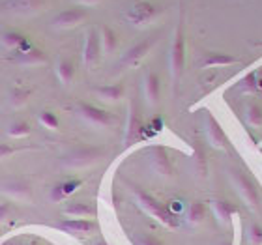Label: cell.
Wrapping results in <instances>:
<instances>
[{
	"mask_svg": "<svg viewBox=\"0 0 262 245\" xmlns=\"http://www.w3.org/2000/svg\"><path fill=\"white\" fill-rule=\"evenodd\" d=\"M170 75H172V81L178 82V79L184 73V68H186V36H184V25L182 21L178 23L174 32V41H172V47H170Z\"/></svg>",
	"mask_w": 262,
	"mask_h": 245,
	"instance_id": "obj_1",
	"label": "cell"
},
{
	"mask_svg": "<svg viewBox=\"0 0 262 245\" xmlns=\"http://www.w3.org/2000/svg\"><path fill=\"white\" fill-rule=\"evenodd\" d=\"M137 198H139V202L146 208L148 212L152 213V215H156L159 221H163L167 227H178V225H180V219H178V215L170 213L169 208L163 206L159 201H156L152 195H148L146 191H137Z\"/></svg>",
	"mask_w": 262,
	"mask_h": 245,
	"instance_id": "obj_2",
	"label": "cell"
},
{
	"mask_svg": "<svg viewBox=\"0 0 262 245\" xmlns=\"http://www.w3.org/2000/svg\"><path fill=\"white\" fill-rule=\"evenodd\" d=\"M159 15V8L148 0H139L126 11V19L133 27H146Z\"/></svg>",
	"mask_w": 262,
	"mask_h": 245,
	"instance_id": "obj_3",
	"label": "cell"
},
{
	"mask_svg": "<svg viewBox=\"0 0 262 245\" xmlns=\"http://www.w3.org/2000/svg\"><path fill=\"white\" fill-rule=\"evenodd\" d=\"M230 176H232L234 187H236V191L240 193L242 198H244L247 204L257 206L258 202H260V195H258V189L255 187V184H253L244 172H240V170H230Z\"/></svg>",
	"mask_w": 262,
	"mask_h": 245,
	"instance_id": "obj_4",
	"label": "cell"
},
{
	"mask_svg": "<svg viewBox=\"0 0 262 245\" xmlns=\"http://www.w3.org/2000/svg\"><path fill=\"white\" fill-rule=\"evenodd\" d=\"M86 17H88L86 10L81 8V6H77V8H70V10H64V11H60L58 15H55V19H53V27L60 28V30L73 28V27H77V25H81Z\"/></svg>",
	"mask_w": 262,
	"mask_h": 245,
	"instance_id": "obj_5",
	"label": "cell"
},
{
	"mask_svg": "<svg viewBox=\"0 0 262 245\" xmlns=\"http://www.w3.org/2000/svg\"><path fill=\"white\" fill-rule=\"evenodd\" d=\"M79 115L86 122H90L94 125H99V127H109L113 124V120H115L111 113L90 103H79Z\"/></svg>",
	"mask_w": 262,
	"mask_h": 245,
	"instance_id": "obj_6",
	"label": "cell"
},
{
	"mask_svg": "<svg viewBox=\"0 0 262 245\" xmlns=\"http://www.w3.org/2000/svg\"><path fill=\"white\" fill-rule=\"evenodd\" d=\"M101 55V45H99V34L90 28L84 36V45H82V62L86 68H92L99 60Z\"/></svg>",
	"mask_w": 262,
	"mask_h": 245,
	"instance_id": "obj_7",
	"label": "cell"
},
{
	"mask_svg": "<svg viewBox=\"0 0 262 245\" xmlns=\"http://www.w3.org/2000/svg\"><path fill=\"white\" fill-rule=\"evenodd\" d=\"M43 4L45 0H4L0 8L10 13H17V15H30L41 10Z\"/></svg>",
	"mask_w": 262,
	"mask_h": 245,
	"instance_id": "obj_8",
	"label": "cell"
},
{
	"mask_svg": "<svg viewBox=\"0 0 262 245\" xmlns=\"http://www.w3.org/2000/svg\"><path fill=\"white\" fill-rule=\"evenodd\" d=\"M152 45H154V39H142V41L135 43L133 47H129V49L124 53V56H122V60H120L122 65H126V68L137 65L144 56L148 55V53H150Z\"/></svg>",
	"mask_w": 262,
	"mask_h": 245,
	"instance_id": "obj_9",
	"label": "cell"
},
{
	"mask_svg": "<svg viewBox=\"0 0 262 245\" xmlns=\"http://www.w3.org/2000/svg\"><path fill=\"white\" fill-rule=\"evenodd\" d=\"M206 137H208V142H210L213 148L227 146V135H225V131L221 129L219 122L210 115L206 116Z\"/></svg>",
	"mask_w": 262,
	"mask_h": 245,
	"instance_id": "obj_10",
	"label": "cell"
},
{
	"mask_svg": "<svg viewBox=\"0 0 262 245\" xmlns=\"http://www.w3.org/2000/svg\"><path fill=\"white\" fill-rule=\"evenodd\" d=\"M144 98H146L148 105H156L161 98V82H159L158 73H146L144 77Z\"/></svg>",
	"mask_w": 262,
	"mask_h": 245,
	"instance_id": "obj_11",
	"label": "cell"
},
{
	"mask_svg": "<svg viewBox=\"0 0 262 245\" xmlns=\"http://www.w3.org/2000/svg\"><path fill=\"white\" fill-rule=\"evenodd\" d=\"M141 131H142L141 115H139L135 103H131L129 115H127V124H126V144H131V142L135 141L137 137L141 135Z\"/></svg>",
	"mask_w": 262,
	"mask_h": 245,
	"instance_id": "obj_12",
	"label": "cell"
},
{
	"mask_svg": "<svg viewBox=\"0 0 262 245\" xmlns=\"http://www.w3.org/2000/svg\"><path fill=\"white\" fill-rule=\"evenodd\" d=\"M99 45H101V53L103 55H111L115 53L118 47V36L111 27H101L99 30Z\"/></svg>",
	"mask_w": 262,
	"mask_h": 245,
	"instance_id": "obj_13",
	"label": "cell"
},
{
	"mask_svg": "<svg viewBox=\"0 0 262 245\" xmlns=\"http://www.w3.org/2000/svg\"><path fill=\"white\" fill-rule=\"evenodd\" d=\"M96 96L101 98L103 101H118V99L124 96L126 92V86L122 82H116V84H105V86H98L96 90Z\"/></svg>",
	"mask_w": 262,
	"mask_h": 245,
	"instance_id": "obj_14",
	"label": "cell"
},
{
	"mask_svg": "<svg viewBox=\"0 0 262 245\" xmlns=\"http://www.w3.org/2000/svg\"><path fill=\"white\" fill-rule=\"evenodd\" d=\"M212 208H213V213H215V217L221 225H227L232 217V213H234V206L230 204L227 198H213L212 201Z\"/></svg>",
	"mask_w": 262,
	"mask_h": 245,
	"instance_id": "obj_15",
	"label": "cell"
},
{
	"mask_svg": "<svg viewBox=\"0 0 262 245\" xmlns=\"http://www.w3.org/2000/svg\"><path fill=\"white\" fill-rule=\"evenodd\" d=\"M236 62H238V58L227 55V53H206L201 65L202 68H223V65L236 64Z\"/></svg>",
	"mask_w": 262,
	"mask_h": 245,
	"instance_id": "obj_16",
	"label": "cell"
},
{
	"mask_svg": "<svg viewBox=\"0 0 262 245\" xmlns=\"http://www.w3.org/2000/svg\"><path fill=\"white\" fill-rule=\"evenodd\" d=\"M99 155V150H96V148H82V150H77V152H73L68 158V163L70 165H75V167H79V165H88L92 163L94 159H98Z\"/></svg>",
	"mask_w": 262,
	"mask_h": 245,
	"instance_id": "obj_17",
	"label": "cell"
},
{
	"mask_svg": "<svg viewBox=\"0 0 262 245\" xmlns=\"http://www.w3.org/2000/svg\"><path fill=\"white\" fill-rule=\"evenodd\" d=\"M56 77L60 79L62 84H70L73 81V77H75V64L70 58H62L56 64Z\"/></svg>",
	"mask_w": 262,
	"mask_h": 245,
	"instance_id": "obj_18",
	"label": "cell"
},
{
	"mask_svg": "<svg viewBox=\"0 0 262 245\" xmlns=\"http://www.w3.org/2000/svg\"><path fill=\"white\" fill-rule=\"evenodd\" d=\"M60 227L64 230H70V232H90V230H94V223L88 219H68Z\"/></svg>",
	"mask_w": 262,
	"mask_h": 245,
	"instance_id": "obj_19",
	"label": "cell"
},
{
	"mask_svg": "<svg viewBox=\"0 0 262 245\" xmlns=\"http://www.w3.org/2000/svg\"><path fill=\"white\" fill-rule=\"evenodd\" d=\"M244 113H246V122L251 127H260L262 125V107L258 103H247L246 109H244Z\"/></svg>",
	"mask_w": 262,
	"mask_h": 245,
	"instance_id": "obj_20",
	"label": "cell"
},
{
	"mask_svg": "<svg viewBox=\"0 0 262 245\" xmlns=\"http://www.w3.org/2000/svg\"><path fill=\"white\" fill-rule=\"evenodd\" d=\"M152 163L154 167H156V170H158L159 174H170V170H172V165H170V159L165 155V152H156L152 158Z\"/></svg>",
	"mask_w": 262,
	"mask_h": 245,
	"instance_id": "obj_21",
	"label": "cell"
},
{
	"mask_svg": "<svg viewBox=\"0 0 262 245\" xmlns=\"http://www.w3.org/2000/svg\"><path fill=\"white\" fill-rule=\"evenodd\" d=\"M23 39H25V36L21 32H17V30H6L2 34V45H4L6 49L17 51V47L21 45Z\"/></svg>",
	"mask_w": 262,
	"mask_h": 245,
	"instance_id": "obj_22",
	"label": "cell"
},
{
	"mask_svg": "<svg viewBox=\"0 0 262 245\" xmlns=\"http://www.w3.org/2000/svg\"><path fill=\"white\" fill-rule=\"evenodd\" d=\"M66 213L68 215H75V217H86V215H92L94 208L86 202H71L70 206L66 208Z\"/></svg>",
	"mask_w": 262,
	"mask_h": 245,
	"instance_id": "obj_23",
	"label": "cell"
},
{
	"mask_svg": "<svg viewBox=\"0 0 262 245\" xmlns=\"http://www.w3.org/2000/svg\"><path fill=\"white\" fill-rule=\"evenodd\" d=\"M240 92L244 94H255L258 92V71H253L240 82Z\"/></svg>",
	"mask_w": 262,
	"mask_h": 245,
	"instance_id": "obj_24",
	"label": "cell"
},
{
	"mask_svg": "<svg viewBox=\"0 0 262 245\" xmlns=\"http://www.w3.org/2000/svg\"><path fill=\"white\" fill-rule=\"evenodd\" d=\"M202 219H204V204L202 202H193L189 210H187V221L193 225L201 223Z\"/></svg>",
	"mask_w": 262,
	"mask_h": 245,
	"instance_id": "obj_25",
	"label": "cell"
},
{
	"mask_svg": "<svg viewBox=\"0 0 262 245\" xmlns=\"http://www.w3.org/2000/svg\"><path fill=\"white\" fill-rule=\"evenodd\" d=\"M39 122H41L47 129H58V125H60L58 116H56L53 110H41V113H39Z\"/></svg>",
	"mask_w": 262,
	"mask_h": 245,
	"instance_id": "obj_26",
	"label": "cell"
},
{
	"mask_svg": "<svg viewBox=\"0 0 262 245\" xmlns=\"http://www.w3.org/2000/svg\"><path fill=\"white\" fill-rule=\"evenodd\" d=\"M8 133H10V137H15V139H25V137L30 135V125L27 122H15V124L10 125Z\"/></svg>",
	"mask_w": 262,
	"mask_h": 245,
	"instance_id": "obj_27",
	"label": "cell"
},
{
	"mask_svg": "<svg viewBox=\"0 0 262 245\" xmlns=\"http://www.w3.org/2000/svg\"><path fill=\"white\" fill-rule=\"evenodd\" d=\"M81 184L82 182L79 180V178H71V180L62 182L60 189H62V193H64V196H68V195H71V193H75V191L81 187Z\"/></svg>",
	"mask_w": 262,
	"mask_h": 245,
	"instance_id": "obj_28",
	"label": "cell"
},
{
	"mask_svg": "<svg viewBox=\"0 0 262 245\" xmlns=\"http://www.w3.org/2000/svg\"><path fill=\"white\" fill-rule=\"evenodd\" d=\"M249 243L262 245V227L260 225H251V229H249Z\"/></svg>",
	"mask_w": 262,
	"mask_h": 245,
	"instance_id": "obj_29",
	"label": "cell"
},
{
	"mask_svg": "<svg viewBox=\"0 0 262 245\" xmlns=\"http://www.w3.org/2000/svg\"><path fill=\"white\" fill-rule=\"evenodd\" d=\"M30 96V92L28 90H15V92H11V105H15V107H19V105H23L25 101H27V98Z\"/></svg>",
	"mask_w": 262,
	"mask_h": 245,
	"instance_id": "obj_30",
	"label": "cell"
},
{
	"mask_svg": "<svg viewBox=\"0 0 262 245\" xmlns=\"http://www.w3.org/2000/svg\"><path fill=\"white\" fill-rule=\"evenodd\" d=\"M167 208H169L170 213H174V215H180V213L186 210V204H184L180 198H172V201L167 204Z\"/></svg>",
	"mask_w": 262,
	"mask_h": 245,
	"instance_id": "obj_31",
	"label": "cell"
},
{
	"mask_svg": "<svg viewBox=\"0 0 262 245\" xmlns=\"http://www.w3.org/2000/svg\"><path fill=\"white\" fill-rule=\"evenodd\" d=\"M135 245H163L158 238H154V236H139L135 240Z\"/></svg>",
	"mask_w": 262,
	"mask_h": 245,
	"instance_id": "obj_32",
	"label": "cell"
},
{
	"mask_svg": "<svg viewBox=\"0 0 262 245\" xmlns=\"http://www.w3.org/2000/svg\"><path fill=\"white\" fill-rule=\"evenodd\" d=\"M13 152H15V148L8 146V144H0V159L8 158V155H11Z\"/></svg>",
	"mask_w": 262,
	"mask_h": 245,
	"instance_id": "obj_33",
	"label": "cell"
},
{
	"mask_svg": "<svg viewBox=\"0 0 262 245\" xmlns=\"http://www.w3.org/2000/svg\"><path fill=\"white\" fill-rule=\"evenodd\" d=\"M75 2L81 6H94V4H99L101 0H75Z\"/></svg>",
	"mask_w": 262,
	"mask_h": 245,
	"instance_id": "obj_34",
	"label": "cell"
},
{
	"mask_svg": "<svg viewBox=\"0 0 262 245\" xmlns=\"http://www.w3.org/2000/svg\"><path fill=\"white\" fill-rule=\"evenodd\" d=\"M8 210H10V206H8V204H2V206H0V219H4V217H6V213H8Z\"/></svg>",
	"mask_w": 262,
	"mask_h": 245,
	"instance_id": "obj_35",
	"label": "cell"
},
{
	"mask_svg": "<svg viewBox=\"0 0 262 245\" xmlns=\"http://www.w3.org/2000/svg\"><path fill=\"white\" fill-rule=\"evenodd\" d=\"M258 90H262V77L258 75Z\"/></svg>",
	"mask_w": 262,
	"mask_h": 245,
	"instance_id": "obj_36",
	"label": "cell"
},
{
	"mask_svg": "<svg viewBox=\"0 0 262 245\" xmlns=\"http://www.w3.org/2000/svg\"><path fill=\"white\" fill-rule=\"evenodd\" d=\"M94 245H107V243H105V241H96Z\"/></svg>",
	"mask_w": 262,
	"mask_h": 245,
	"instance_id": "obj_37",
	"label": "cell"
}]
</instances>
